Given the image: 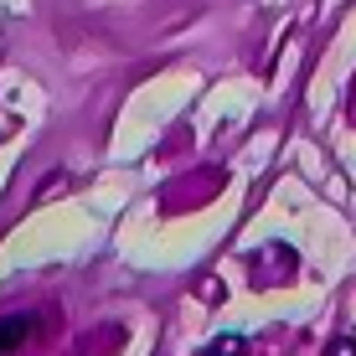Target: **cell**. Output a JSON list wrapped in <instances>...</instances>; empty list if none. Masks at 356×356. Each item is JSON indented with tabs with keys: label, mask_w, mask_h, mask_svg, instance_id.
Listing matches in <instances>:
<instances>
[{
	"label": "cell",
	"mask_w": 356,
	"mask_h": 356,
	"mask_svg": "<svg viewBox=\"0 0 356 356\" xmlns=\"http://www.w3.org/2000/svg\"><path fill=\"white\" fill-rule=\"evenodd\" d=\"M36 330L31 315H10V321H0V351H16V346H26V336Z\"/></svg>",
	"instance_id": "1"
},
{
	"label": "cell",
	"mask_w": 356,
	"mask_h": 356,
	"mask_svg": "<svg viewBox=\"0 0 356 356\" xmlns=\"http://www.w3.org/2000/svg\"><path fill=\"white\" fill-rule=\"evenodd\" d=\"M325 356H356V341H336V346H330Z\"/></svg>",
	"instance_id": "2"
}]
</instances>
